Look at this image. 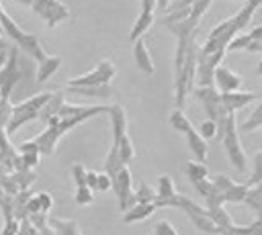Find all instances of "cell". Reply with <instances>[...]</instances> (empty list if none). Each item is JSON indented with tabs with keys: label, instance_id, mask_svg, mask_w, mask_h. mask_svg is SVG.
<instances>
[{
	"label": "cell",
	"instance_id": "8992f818",
	"mask_svg": "<svg viewBox=\"0 0 262 235\" xmlns=\"http://www.w3.org/2000/svg\"><path fill=\"white\" fill-rule=\"evenodd\" d=\"M31 8L47 22V27H55L59 20L70 16V8L59 0H37Z\"/></svg>",
	"mask_w": 262,
	"mask_h": 235
},
{
	"label": "cell",
	"instance_id": "7402d4cb",
	"mask_svg": "<svg viewBox=\"0 0 262 235\" xmlns=\"http://www.w3.org/2000/svg\"><path fill=\"white\" fill-rule=\"evenodd\" d=\"M176 194L174 190V182L170 176H162L158 182V190H156V198H172Z\"/></svg>",
	"mask_w": 262,
	"mask_h": 235
},
{
	"label": "cell",
	"instance_id": "1f68e13d",
	"mask_svg": "<svg viewBox=\"0 0 262 235\" xmlns=\"http://www.w3.org/2000/svg\"><path fill=\"white\" fill-rule=\"evenodd\" d=\"M111 188V178L106 174H98V180H96V192H106Z\"/></svg>",
	"mask_w": 262,
	"mask_h": 235
},
{
	"label": "cell",
	"instance_id": "d6a6232c",
	"mask_svg": "<svg viewBox=\"0 0 262 235\" xmlns=\"http://www.w3.org/2000/svg\"><path fill=\"white\" fill-rule=\"evenodd\" d=\"M18 151H20V153H39V149H37V145H35L33 139L27 141V143H23V145L18 147Z\"/></svg>",
	"mask_w": 262,
	"mask_h": 235
},
{
	"label": "cell",
	"instance_id": "2e32d148",
	"mask_svg": "<svg viewBox=\"0 0 262 235\" xmlns=\"http://www.w3.org/2000/svg\"><path fill=\"white\" fill-rule=\"evenodd\" d=\"M59 65H61V57H57V55H49L43 63H39V69H37V82H39V84H41V82H47Z\"/></svg>",
	"mask_w": 262,
	"mask_h": 235
},
{
	"label": "cell",
	"instance_id": "4316f807",
	"mask_svg": "<svg viewBox=\"0 0 262 235\" xmlns=\"http://www.w3.org/2000/svg\"><path fill=\"white\" fill-rule=\"evenodd\" d=\"M258 127H262V102H260V106L254 110V114L244 123L242 131H252V129H258Z\"/></svg>",
	"mask_w": 262,
	"mask_h": 235
},
{
	"label": "cell",
	"instance_id": "603a6c76",
	"mask_svg": "<svg viewBox=\"0 0 262 235\" xmlns=\"http://www.w3.org/2000/svg\"><path fill=\"white\" fill-rule=\"evenodd\" d=\"M135 200L137 202H154L156 200V190L147 184H139L135 190Z\"/></svg>",
	"mask_w": 262,
	"mask_h": 235
},
{
	"label": "cell",
	"instance_id": "6da1fadb",
	"mask_svg": "<svg viewBox=\"0 0 262 235\" xmlns=\"http://www.w3.org/2000/svg\"><path fill=\"white\" fill-rule=\"evenodd\" d=\"M215 123H217V135L223 141V147L227 151V157H229L231 166H235L239 172H246L248 170V159H246V153H244V149L239 145V135H237L233 112L223 114Z\"/></svg>",
	"mask_w": 262,
	"mask_h": 235
},
{
	"label": "cell",
	"instance_id": "f1b7e54d",
	"mask_svg": "<svg viewBox=\"0 0 262 235\" xmlns=\"http://www.w3.org/2000/svg\"><path fill=\"white\" fill-rule=\"evenodd\" d=\"M86 168L82 166V163H74L72 166V178H74V182H76V186L80 188V186H86Z\"/></svg>",
	"mask_w": 262,
	"mask_h": 235
},
{
	"label": "cell",
	"instance_id": "4fadbf2b",
	"mask_svg": "<svg viewBox=\"0 0 262 235\" xmlns=\"http://www.w3.org/2000/svg\"><path fill=\"white\" fill-rule=\"evenodd\" d=\"M154 210H156L154 202H137V204H133L129 210H125V215H123V223L143 221V219H147Z\"/></svg>",
	"mask_w": 262,
	"mask_h": 235
},
{
	"label": "cell",
	"instance_id": "44dd1931",
	"mask_svg": "<svg viewBox=\"0 0 262 235\" xmlns=\"http://www.w3.org/2000/svg\"><path fill=\"white\" fill-rule=\"evenodd\" d=\"M76 94H84V96H96V98H106L111 96V86L104 84V86H90V88H68Z\"/></svg>",
	"mask_w": 262,
	"mask_h": 235
},
{
	"label": "cell",
	"instance_id": "277c9868",
	"mask_svg": "<svg viewBox=\"0 0 262 235\" xmlns=\"http://www.w3.org/2000/svg\"><path fill=\"white\" fill-rule=\"evenodd\" d=\"M115 72H117V69H115V63H113L111 59H100V61H98V65H96L92 72H88V74H82V76H78V78L68 80L66 88H90V86H104V84H108V82L113 80Z\"/></svg>",
	"mask_w": 262,
	"mask_h": 235
},
{
	"label": "cell",
	"instance_id": "4dcf8cb0",
	"mask_svg": "<svg viewBox=\"0 0 262 235\" xmlns=\"http://www.w3.org/2000/svg\"><path fill=\"white\" fill-rule=\"evenodd\" d=\"M37 200H39V206H41V213L45 215L51 206H53V200H51V196L47 194V192H41V194H37Z\"/></svg>",
	"mask_w": 262,
	"mask_h": 235
},
{
	"label": "cell",
	"instance_id": "52a82bcc",
	"mask_svg": "<svg viewBox=\"0 0 262 235\" xmlns=\"http://www.w3.org/2000/svg\"><path fill=\"white\" fill-rule=\"evenodd\" d=\"M194 96L205 104V110H207V116L211 121H217L221 119L223 114H227L221 106V94L217 92L215 86H199L194 90Z\"/></svg>",
	"mask_w": 262,
	"mask_h": 235
},
{
	"label": "cell",
	"instance_id": "9c48e42d",
	"mask_svg": "<svg viewBox=\"0 0 262 235\" xmlns=\"http://www.w3.org/2000/svg\"><path fill=\"white\" fill-rule=\"evenodd\" d=\"M256 98H258V94H254V92H235V90L223 92L221 94V106L225 112H235V110L244 108L246 104L254 102Z\"/></svg>",
	"mask_w": 262,
	"mask_h": 235
},
{
	"label": "cell",
	"instance_id": "7c38bea8",
	"mask_svg": "<svg viewBox=\"0 0 262 235\" xmlns=\"http://www.w3.org/2000/svg\"><path fill=\"white\" fill-rule=\"evenodd\" d=\"M186 141H188V149L192 151V155H194V161H201V163H205V159H207V151H209V147H207V141L199 135V131L192 127V129H188L186 133Z\"/></svg>",
	"mask_w": 262,
	"mask_h": 235
},
{
	"label": "cell",
	"instance_id": "e575fe53",
	"mask_svg": "<svg viewBox=\"0 0 262 235\" xmlns=\"http://www.w3.org/2000/svg\"><path fill=\"white\" fill-rule=\"evenodd\" d=\"M6 57H8V51H0V69L4 67V61H6Z\"/></svg>",
	"mask_w": 262,
	"mask_h": 235
},
{
	"label": "cell",
	"instance_id": "d4e9b609",
	"mask_svg": "<svg viewBox=\"0 0 262 235\" xmlns=\"http://www.w3.org/2000/svg\"><path fill=\"white\" fill-rule=\"evenodd\" d=\"M199 135L207 141V139H211V137H215L217 135V123L215 121H211V119H207V121H203L201 125H199Z\"/></svg>",
	"mask_w": 262,
	"mask_h": 235
},
{
	"label": "cell",
	"instance_id": "f546056e",
	"mask_svg": "<svg viewBox=\"0 0 262 235\" xmlns=\"http://www.w3.org/2000/svg\"><path fill=\"white\" fill-rule=\"evenodd\" d=\"M156 235H178V233L168 221H160L156 223Z\"/></svg>",
	"mask_w": 262,
	"mask_h": 235
},
{
	"label": "cell",
	"instance_id": "9a60e30c",
	"mask_svg": "<svg viewBox=\"0 0 262 235\" xmlns=\"http://www.w3.org/2000/svg\"><path fill=\"white\" fill-rule=\"evenodd\" d=\"M154 25V10H141L137 20L133 22V29H131V41H137L141 39V35Z\"/></svg>",
	"mask_w": 262,
	"mask_h": 235
},
{
	"label": "cell",
	"instance_id": "3957f363",
	"mask_svg": "<svg viewBox=\"0 0 262 235\" xmlns=\"http://www.w3.org/2000/svg\"><path fill=\"white\" fill-rule=\"evenodd\" d=\"M51 94H53V92H41V94H35V96H31V98H27L25 102H18L16 106H12L10 121H8L6 129H4L6 135L14 133V131H16L18 127H23L25 123L39 119V112H41V108L47 104V100L51 98Z\"/></svg>",
	"mask_w": 262,
	"mask_h": 235
},
{
	"label": "cell",
	"instance_id": "5b68a950",
	"mask_svg": "<svg viewBox=\"0 0 262 235\" xmlns=\"http://www.w3.org/2000/svg\"><path fill=\"white\" fill-rule=\"evenodd\" d=\"M111 188L115 190L117 198H119V208L121 210H129L133 204H137L135 200V190H133V178L127 166H123L113 178H111Z\"/></svg>",
	"mask_w": 262,
	"mask_h": 235
},
{
	"label": "cell",
	"instance_id": "cb8c5ba5",
	"mask_svg": "<svg viewBox=\"0 0 262 235\" xmlns=\"http://www.w3.org/2000/svg\"><path fill=\"white\" fill-rule=\"evenodd\" d=\"M258 184H262V151L254 155V172H252L248 186H258Z\"/></svg>",
	"mask_w": 262,
	"mask_h": 235
},
{
	"label": "cell",
	"instance_id": "8fae6325",
	"mask_svg": "<svg viewBox=\"0 0 262 235\" xmlns=\"http://www.w3.org/2000/svg\"><path fill=\"white\" fill-rule=\"evenodd\" d=\"M106 112L111 114V123H113V135L115 141H119L123 135H127V112L121 104H113L106 106Z\"/></svg>",
	"mask_w": 262,
	"mask_h": 235
},
{
	"label": "cell",
	"instance_id": "30bf717a",
	"mask_svg": "<svg viewBox=\"0 0 262 235\" xmlns=\"http://www.w3.org/2000/svg\"><path fill=\"white\" fill-rule=\"evenodd\" d=\"M133 55H135V63H137V67H139L143 74L151 76V74L156 72V65H154L151 53H149V49H147V45H145V41H143V39L133 41Z\"/></svg>",
	"mask_w": 262,
	"mask_h": 235
},
{
	"label": "cell",
	"instance_id": "ba28073f",
	"mask_svg": "<svg viewBox=\"0 0 262 235\" xmlns=\"http://www.w3.org/2000/svg\"><path fill=\"white\" fill-rule=\"evenodd\" d=\"M239 84H242V76H239V74L231 72L227 65H221V63L215 67L213 86H215L217 90H221V94H223V92H233V90H237Z\"/></svg>",
	"mask_w": 262,
	"mask_h": 235
},
{
	"label": "cell",
	"instance_id": "d590c367",
	"mask_svg": "<svg viewBox=\"0 0 262 235\" xmlns=\"http://www.w3.org/2000/svg\"><path fill=\"white\" fill-rule=\"evenodd\" d=\"M258 74L262 76V59H260V63H258Z\"/></svg>",
	"mask_w": 262,
	"mask_h": 235
},
{
	"label": "cell",
	"instance_id": "83f0119b",
	"mask_svg": "<svg viewBox=\"0 0 262 235\" xmlns=\"http://www.w3.org/2000/svg\"><path fill=\"white\" fill-rule=\"evenodd\" d=\"M252 43V39H250V33H246V35H239V37H233L231 41H229V45H227V49L225 51H235V49H248V45Z\"/></svg>",
	"mask_w": 262,
	"mask_h": 235
},
{
	"label": "cell",
	"instance_id": "ffe728a7",
	"mask_svg": "<svg viewBox=\"0 0 262 235\" xmlns=\"http://www.w3.org/2000/svg\"><path fill=\"white\" fill-rule=\"evenodd\" d=\"M117 143V149H119V157H121V161L127 166L131 159H133V155H135V149H133V145H131V139L127 137V135H123L119 141H115Z\"/></svg>",
	"mask_w": 262,
	"mask_h": 235
},
{
	"label": "cell",
	"instance_id": "d6986e66",
	"mask_svg": "<svg viewBox=\"0 0 262 235\" xmlns=\"http://www.w3.org/2000/svg\"><path fill=\"white\" fill-rule=\"evenodd\" d=\"M186 174H188V180L194 184V182L207 180L209 170H207V166L201 163V161H188V163H186Z\"/></svg>",
	"mask_w": 262,
	"mask_h": 235
},
{
	"label": "cell",
	"instance_id": "7a4b0ae2",
	"mask_svg": "<svg viewBox=\"0 0 262 235\" xmlns=\"http://www.w3.org/2000/svg\"><path fill=\"white\" fill-rule=\"evenodd\" d=\"M0 27H2V33H6V37L12 41V43H16L18 47H23L31 57H35L39 63H43L49 55L43 51V47H41V41L35 37V35H31V33H25L4 10H2V6H0Z\"/></svg>",
	"mask_w": 262,
	"mask_h": 235
},
{
	"label": "cell",
	"instance_id": "ac0fdd59",
	"mask_svg": "<svg viewBox=\"0 0 262 235\" xmlns=\"http://www.w3.org/2000/svg\"><path fill=\"white\" fill-rule=\"evenodd\" d=\"M170 125H172L176 131H180V133H186L188 129H192V123H190V119L184 114L182 108L172 110V114H170Z\"/></svg>",
	"mask_w": 262,
	"mask_h": 235
},
{
	"label": "cell",
	"instance_id": "5bb4252c",
	"mask_svg": "<svg viewBox=\"0 0 262 235\" xmlns=\"http://www.w3.org/2000/svg\"><path fill=\"white\" fill-rule=\"evenodd\" d=\"M188 217H190V221L194 223V227H196L199 231H205V233H209V235H221L219 225L209 217L207 210H205V213H190Z\"/></svg>",
	"mask_w": 262,
	"mask_h": 235
},
{
	"label": "cell",
	"instance_id": "484cf974",
	"mask_svg": "<svg viewBox=\"0 0 262 235\" xmlns=\"http://www.w3.org/2000/svg\"><path fill=\"white\" fill-rule=\"evenodd\" d=\"M74 200H76V204H80V206L90 204V202H92V190H90L88 186H80V188H76V192H74Z\"/></svg>",
	"mask_w": 262,
	"mask_h": 235
},
{
	"label": "cell",
	"instance_id": "e0dca14e",
	"mask_svg": "<svg viewBox=\"0 0 262 235\" xmlns=\"http://www.w3.org/2000/svg\"><path fill=\"white\" fill-rule=\"evenodd\" d=\"M123 166H125V163H123L121 157H119L117 143H113V147H111V151H108V155H106V159H104V174H106L108 178H113Z\"/></svg>",
	"mask_w": 262,
	"mask_h": 235
},
{
	"label": "cell",
	"instance_id": "836d02e7",
	"mask_svg": "<svg viewBox=\"0 0 262 235\" xmlns=\"http://www.w3.org/2000/svg\"><path fill=\"white\" fill-rule=\"evenodd\" d=\"M96 180H98V172H86V186L90 190H96Z\"/></svg>",
	"mask_w": 262,
	"mask_h": 235
}]
</instances>
